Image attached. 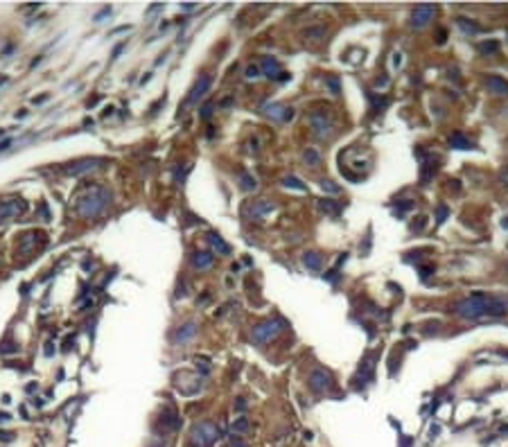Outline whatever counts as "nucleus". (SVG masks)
Wrapping results in <instances>:
<instances>
[{"instance_id":"1","label":"nucleus","mask_w":508,"mask_h":447,"mask_svg":"<svg viewBox=\"0 0 508 447\" xmlns=\"http://www.w3.org/2000/svg\"><path fill=\"white\" fill-rule=\"evenodd\" d=\"M109 201H111L109 190L102 188V185H93L90 190H86L84 195L79 196L77 203H75V208H77V213L82 215V217L90 219V217H97V215H100L102 210L109 206Z\"/></svg>"},{"instance_id":"2","label":"nucleus","mask_w":508,"mask_h":447,"mask_svg":"<svg viewBox=\"0 0 508 447\" xmlns=\"http://www.w3.org/2000/svg\"><path fill=\"white\" fill-rule=\"evenodd\" d=\"M488 305H490V296H486L483 291H475L472 296L463 298L454 305V314L461 316V319L475 321L479 316H486L488 314Z\"/></svg>"},{"instance_id":"3","label":"nucleus","mask_w":508,"mask_h":447,"mask_svg":"<svg viewBox=\"0 0 508 447\" xmlns=\"http://www.w3.org/2000/svg\"><path fill=\"white\" fill-rule=\"evenodd\" d=\"M282 330H285V323L280 319H267V321H260L257 325H253L251 339L255 343H267V341L276 339Z\"/></svg>"},{"instance_id":"4","label":"nucleus","mask_w":508,"mask_h":447,"mask_svg":"<svg viewBox=\"0 0 508 447\" xmlns=\"http://www.w3.org/2000/svg\"><path fill=\"white\" fill-rule=\"evenodd\" d=\"M217 438H219V429L212 422H199V425H195V429L190 434V441L195 447H212Z\"/></svg>"},{"instance_id":"5","label":"nucleus","mask_w":508,"mask_h":447,"mask_svg":"<svg viewBox=\"0 0 508 447\" xmlns=\"http://www.w3.org/2000/svg\"><path fill=\"white\" fill-rule=\"evenodd\" d=\"M102 165H106L104 158H82V161L68 163L66 168H63V174H68V176H84V174H88V172L100 169Z\"/></svg>"},{"instance_id":"6","label":"nucleus","mask_w":508,"mask_h":447,"mask_svg":"<svg viewBox=\"0 0 508 447\" xmlns=\"http://www.w3.org/2000/svg\"><path fill=\"white\" fill-rule=\"evenodd\" d=\"M307 384H310V389H312L314 393H325L330 386H332V375L321 368H314L312 373H310V377H307Z\"/></svg>"},{"instance_id":"7","label":"nucleus","mask_w":508,"mask_h":447,"mask_svg":"<svg viewBox=\"0 0 508 447\" xmlns=\"http://www.w3.org/2000/svg\"><path fill=\"white\" fill-rule=\"evenodd\" d=\"M434 14H436V7L434 5H418L416 9H413V14H411V28L423 29L424 25L434 18Z\"/></svg>"},{"instance_id":"8","label":"nucleus","mask_w":508,"mask_h":447,"mask_svg":"<svg viewBox=\"0 0 508 447\" xmlns=\"http://www.w3.org/2000/svg\"><path fill=\"white\" fill-rule=\"evenodd\" d=\"M310 122H312V129L314 134L321 136V138H325V136H330V129H332V122H330V115L325 111H316L310 115Z\"/></svg>"},{"instance_id":"9","label":"nucleus","mask_w":508,"mask_h":447,"mask_svg":"<svg viewBox=\"0 0 508 447\" xmlns=\"http://www.w3.org/2000/svg\"><path fill=\"white\" fill-rule=\"evenodd\" d=\"M25 201H5V203H0V224H5V222H9V219H14L16 215H21V213H25Z\"/></svg>"},{"instance_id":"10","label":"nucleus","mask_w":508,"mask_h":447,"mask_svg":"<svg viewBox=\"0 0 508 447\" xmlns=\"http://www.w3.org/2000/svg\"><path fill=\"white\" fill-rule=\"evenodd\" d=\"M208 88H210V75H201V77L197 79V84L192 86L190 95H188V100H185V102H188V104H197V102H199L208 93Z\"/></svg>"},{"instance_id":"11","label":"nucleus","mask_w":508,"mask_h":447,"mask_svg":"<svg viewBox=\"0 0 508 447\" xmlns=\"http://www.w3.org/2000/svg\"><path fill=\"white\" fill-rule=\"evenodd\" d=\"M195 335H197V323H195V321H188V323L181 325L179 330L174 332L172 341L176 343V346H183V343H188V341L195 339Z\"/></svg>"},{"instance_id":"12","label":"nucleus","mask_w":508,"mask_h":447,"mask_svg":"<svg viewBox=\"0 0 508 447\" xmlns=\"http://www.w3.org/2000/svg\"><path fill=\"white\" fill-rule=\"evenodd\" d=\"M260 68H262V75H267L269 79H287L285 73H280V63L274 56H264L260 61Z\"/></svg>"},{"instance_id":"13","label":"nucleus","mask_w":508,"mask_h":447,"mask_svg":"<svg viewBox=\"0 0 508 447\" xmlns=\"http://www.w3.org/2000/svg\"><path fill=\"white\" fill-rule=\"evenodd\" d=\"M262 113L269 117H276V120H291L294 117V111L287 107H282V104H264L262 107Z\"/></svg>"},{"instance_id":"14","label":"nucleus","mask_w":508,"mask_h":447,"mask_svg":"<svg viewBox=\"0 0 508 447\" xmlns=\"http://www.w3.org/2000/svg\"><path fill=\"white\" fill-rule=\"evenodd\" d=\"M486 88L492 95H508V82H504L497 75H490V77L486 79Z\"/></svg>"},{"instance_id":"15","label":"nucleus","mask_w":508,"mask_h":447,"mask_svg":"<svg viewBox=\"0 0 508 447\" xmlns=\"http://www.w3.org/2000/svg\"><path fill=\"white\" fill-rule=\"evenodd\" d=\"M274 210V203L271 201H267V199H260V201H253L251 206L246 208V213L249 215H253V217H260V215H264V213H271Z\"/></svg>"},{"instance_id":"16","label":"nucleus","mask_w":508,"mask_h":447,"mask_svg":"<svg viewBox=\"0 0 508 447\" xmlns=\"http://www.w3.org/2000/svg\"><path fill=\"white\" fill-rule=\"evenodd\" d=\"M212 262H215V255L208 251H197L195 255H192V264H195L197 269H208V267H212Z\"/></svg>"},{"instance_id":"17","label":"nucleus","mask_w":508,"mask_h":447,"mask_svg":"<svg viewBox=\"0 0 508 447\" xmlns=\"http://www.w3.org/2000/svg\"><path fill=\"white\" fill-rule=\"evenodd\" d=\"M303 264H305L307 269H312V271H318L321 269V264H323V257L318 255L316 251H310L303 255Z\"/></svg>"},{"instance_id":"18","label":"nucleus","mask_w":508,"mask_h":447,"mask_svg":"<svg viewBox=\"0 0 508 447\" xmlns=\"http://www.w3.org/2000/svg\"><path fill=\"white\" fill-rule=\"evenodd\" d=\"M210 244L215 246V249H217V253H222V255H228V253H230V246L226 244V242H224L217 233H212V235H210Z\"/></svg>"},{"instance_id":"19","label":"nucleus","mask_w":508,"mask_h":447,"mask_svg":"<svg viewBox=\"0 0 508 447\" xmlns=\"http://www.w3.org/2000/svg\"><path fill=\"white\" fill-rule=\"evenodd\" d=\"M450 145L452 147H456V149H470L472 147V142H470L465 136H461V134H454L452 138H450Z\"/></svg>"},{"instance_id":"20","label":"nucleus","mask_w":508,"mask_h":447,"mask_svg":"<svg viewBox=\"0 0 508 447\" xmlns=\"http://www.w3.org/2000/svg\"><path fill=\"white\" fill-rule=\"evenodd\" d=\"M36 237H41V235H36V233L23 235V240H21V249H23V251H29V249L36 244Z\"/></svg>"},{"instance_id":"21","label":"nucleus","mask_w":508,"mask_h":447,"mask_svg":"<svg viewBox=\"0 0 508 447\" xmlns=\"http://www.w3.org/2000/svg\"><path fill=\"white\" fill-rule=\"evenodd\" d=\"M242 190H255L257 188V181L255 176H251V174H242Z\"/></svg>"},{"instance_id":"22","label":"nucleus","mask_w":508,"mask_h":447,"mask_svg":"<svg viewBox=\"0 0 508 447\" xmlns=\"http://www.w3.org/2000/svg\"><path fill=\"white\" fill-rule=\"evenodd\" d=\"M303 158H305L307 165H312V168H314V165H318V158H321V156H318V151H316V149H307V151H305V156H303Z\"/></svg>"},{"instance_id":"23","label":"nucleus","mask_w":508,"mask_h":447,"mask_svg":"<svg viewBox=\"0 0 508 447\" xmlns=\"http://www.w3.org/2000/svg\"><path fill=\"white\" fill-rule=\"evenodd\" d=\"M282 183H285V188H294V190H305V185H303L301 181L296 179V176H287Z\"/></svg>"},{"instance_id":"24","label":"nucleus","mask_w":508,"mask_h":447,"mask_svg":"<svg viewBox=\"0 0 508 447\" xmlns=\"http://www.w3.org/2000/svg\"><path fill=\"white\" fill-rule=\"evenodd\" d=\"M456 23H458V25H461V28L465 29V32H472V34H477V32H479V28H477L475 23H468V18H458Z\"/></svg>"},{"instance_id":"25","label":"nucleus","mask_w":508,"mask_h":447,"mask_svg":"<svg viewBox=\"0 0 508 447\" xmlns=\"http://www.w3.org/2000/svg\"><path fill=\"white\" fill-rule=\"evenodd\" d=\"M499 45L495 43V41H490V43H481L479 45V52H483V55H492V52H497Z\"/></svg>"},{"instance_id":"26","label":"nucleus","mask_w":508,"mask_h":447,"mask_svg":"<svg viewBox=\"0 0 508 447\" xmlns=\"http://www.w3.org/2000/svg\"><path fill=\"white\" fill-rule=\"evenodd\" d=\"M321 188H323V190H328V192H332V195H337V192H339V185H335L332 183V181H321Z\"/></svg>"},{"instance_id":"27","label":"nucleus","mask_w":508,"mask_h":447,"mask_svg":"<svg viewBox=\"0 0 508 447\" xmlns=\"http://www.w3.org/2000/svg\"><path fill=\"white\" fill-rule=\"evenodd\" d=\"M321 208H323L325 213H330V215H337V213H339V208H337L332 201H321Z\"/></svg>"},{"instance_id":"28","label":"nucleus","mask_w":508,"mask_h":447,"mask_svg":"<svg viewBox=\"0 0 508 447\" xmlns=\"http://www.w3.org/2000/svg\"><path fill=\"white\" fill-rule=\"evenodd\" d=\"M325 84L330 86V90H332V95H339V79L337 77H330Z\"/></svg>"},{"instance_id":"29","label":"nucleus","mask_w":508,"mask_h":447,"mask_svg":"<svg viewBox=\"0 0 508 447\" xmlns=\"http://www.w3.org/2000/svg\"><path fill=\"white\" fill-rule=\"evenodd\" d=\"M260 77V68L257 66H249L246 68V79H257Z\"/></svg>"},{"instance_id":"30","label":"nucleus","mask_w":508,"mask_h":447,"mask_svg":"<svg viewBox=\"0 0 508 447\" xmlns=\"http://www.w3.org/2000/svg\"><path fill=\"white\" fill-rule=\"evenodd\" d=\"M11 352H18L16 343H5V346L0 348V355H11Z\"/></svg>"},{"instance_id":"31","label":"nucleus","mask_w":508,"mask_h":447,"mask_svg":"<svg viewBox=\"0 0 508 447\" xmlns=\"http://www.w3.org/2000/svg\"><path fill=\"white\" fill-rule=\"evenodd\" d=\"M246 427H249V420H246V418H240V420H237V422L233 425V429H235V431H244Z\"/></svg>"},{"instance_id":"32","label":"nucleus","mask_w":508,"mask_h":447,"mask_svg":"<svg viewBox=\"0 0 508 447\" xmlns=\"http://www.w3.org/2000/svg\"><path fill=\"white\" fill-rule=\"evenodd\" d=\"M210 115H212V104H210V102H208L206 107L201 109V117H203V120H208V117H210Z\"/></svg>"},{"instance_id":"33","label":"nucleus","mask_w":508,"mask_h":447,"mask_svg":"<svg viewBox=\"0 0 508 447\" xmlns=\"http://www.w3.org/2000/svg\"><path fill=\"white\" fill-rule=\"evenodd\" d=\"M0 441H5V443L14 441V434H9V431H0Z\"/></svg>"},{"instance_id":"34","label":"nucleus","mask_w":508,"mask_h":447,"mask_svg":"<svg viewBox=\"0 0 508 447\" xmlns=\"http://www.w3.org/2000/svg\"><path fill=\"white\" fill-rule=\"evenodd\" d=\"M106 14H111V7H104V9H102V11H100V14H97V16H95V21H97V23H100V21H102V18H104V16H106Z\"/></svg>"},{"instance_id":"35","label":"nucleus","mask_w":508,"mask_h":447,"mask_svg":"<svg viewBox=\"0 0 508 447\" xmlns=\"http://www.w3.org/2000/svg\"><path fill=\"white\" fill-rule=\"evenodd\" d=\"M9 420V414H0V422H7Z\"/></svg>"},{"instance_id":"36","label":"nucleus","mask_w":508,"mask_h":447,"mask_svg":"<svg viewBox=\"0 0 508 447\" xmlns=\"http://www.w3.org/2000/svg\"><path fill=\"white\" fill-rule=\"evenodd\" d=\"M7 79H9V77H0V86H2V84H7Z\"/></svg>"}]
</instances>
